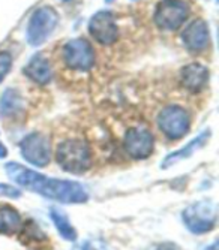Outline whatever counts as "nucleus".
I'll use <instances>...</instances> for the list:
<instances>
[{
    "label": "nucleus",
    "instance_id": "nucleus-18",
    "mask_svg": "<svg viewBox=\"0 0 219 250\" xmlns=\"http://www.w3.org/2000/svg\"><path fill=\"white\" fill-rule=\"evenodd\" d=\"M41 238L45 240V235L42 234L39 226L33 220H30L29 223H26L24 229H23V234H21L20 240L27 243V241H41Z\"/></svg>",
    "mask_w": 219,
    "mask_h": 250
},
{
    "label": "nucleus",
    "instance_id": "nucleus-25",
    "mask_svg": "<svg viewBox=\"0 0 219 250\" xmlns=\"http://www.w3.org/2000/svg\"><path fill=\"white\" fill-rule=\"evenodd\" d=\"M107 2H110V0H107Z\"/></svg>",
    "mask_w": 219,
    "mask_h": 250
},
{
    "label": "nucleus",
    "instance_id": "nucleus-10",
    "mask_svg": "<svg viewBox=\"0 0 219 250\" xmlns=\"http://www.w3.org/2000/svg\"><path fill=\"white\" fill-rule=\"evenodd\" d=\"M153 135L144 127H132L125 133L123 148L132 159H146L153 151Z\"/></svg>",
    "mask_w": 219,
    "mask_h": 250
},
{
    "label": "nucleus",
    "instance_id": "nucleus-19",
    "mask_svg": "<svg viewBox=\"0 0 219 250\" xmlns=\"http://www.w3.org/2000/svg\"><path fill=\"white\" fill-rule=\"evenodd\" d=\"M11 66H12L11 54L6 53V51H2V53H0V83L5 80V77L11 71Z\"/></svg>",
    "mask_w": 219,
    "mask_h": 250
},
{
    "label": "nucleus",
    "instance_id": "nucleus-9",
    "mask_svg": "<svg viewBox=\"0 0 219 250\" xmlns=\"http://www.w3.org/2000/svg\"><path fill=\"white\" fill-rule=\"evenodd\" d=\"M89 33L96 42L102 45L114 43L119 38V29L113 14L108 11L96 12L89 21Z\"/></svg>",
    "mask_w": 219,
    "mask_h": 250
},
{
    "label": "nucleus",
    "instance_id": "nucleus-1",
    "mask_svg": "<svg viewBox=\"0 0 219 250\" xmlns=\"http://www.w3.org/2000/svg\"><path fill=\"white\" fill-rule=\"evenodd\" d=\"M5 171L8 177L21 188L62 204H84L89 199V195L83 189V186L75 181L50 178L15 162L6 164Z\"/></svg>",
    "mask_w": 219,
    "mask_h": 250
},
{
    "label": "nucleus",
    "instance_id": "nucleus-24",
    "mask_svg": "<svg viewBox=\"0 0 219 250\" xmlns=\"http://www.w3.org/2000/svg\"><path fill=\"white\" fill-rule=\"evenodd\" d=\"M59 2H66V0H59Z\"/></svg>",
    "mask_w": 219,
    "mask_h": 250
},
{
    "label": "nucleus",
    "instance_id": "nucleus-20",
    "mask_svg": "<svg viewBox=\"0 0 219 250\" xmlns=\"http://www.w3.org/2000/svg\"><path fill=\"white\" fill-rule=\"evenodd\" d=\"M0 196H8V198H20L21 196V192L18 189H15L14 186L11 185H3V183H0Z\"/></svg>",
    "mask_w": 219,
    "mask_h": 250
},
{
    "label": "nucleus",
    "instance_id": "nucleus-4",
    "mask_svg": "<svg viewBox=\"0 0 219 250\" xmlns=\"http://www.w3.org/2000/svg\"><path fill=\"white\" fill-rule=\"evenodd\" d=\"M186 228L197 235L206 234L213 229L216 223V206L212 201H198L185 208L182 213Z\"/></svg>",
    "mask_w": 219,
    "mask_h": 250
},
{
    "label": "nucleus",
    "instance_id": "nucleus-7",
    "mask_svg": "<svg viewBox=\"0 0 219 250\" xmlns=\"http://www.w3.org/2000/svg\"><path fill=\"white\" fill-rule=\"evenodd\" d=\"M63 60L74 71H89L95 64V51L89 41L77 38L63 47Z\"/></svg>",
    "mask_w": 219,
    "mask_h": 250
},
{
    "label": "nucleus",
    "instance_id": "nucleus-6",
    "mask_svg": "<svg viewBox=\"0 0 219 250\" xmlns=\"http://www.w3.org/2000/svg\"><path fill=\"white\" fill-rule=\"evenodd\" d=\"M21 154L26 161L35 167H47L51 162V143L50 138L42 133H30L20 143Z\"/></svg>",
    "mask_w": 219,
    "mask_h": 250
},
{
    "label": "nucleus",
    "instance_id": "nucleus-3",
    "mask_svg": "<svg viewBox=\"0 0 219 250\" xmlns=\"http://www.w3.org/2000/svg\"><path fill=\"white\" fill-rule=\"evenodd\" d=\"M59 24V15L51 6L38 8L27 24V42L32 47H39L45 42Z\"/></svg>",
    "mask_w": 219,
    "mask_h": 250
},
{
    "label": "nucleus",
    "instance_id": "nucleus-14",
    "mask_svg": "<svg viewBox=\"0 0 219 250\" xmlns=\"http://www.w3.org/2000/svg\"><path fill=\"white\" fill-rule=\"evenodd\" d=\"M24 74L33 83H36L39 85H45L51 80V67L45 57L41 54H36L35 57L30 59V62L24 67Z\"/></svg>",
    "mask_w": 219,
    "mask_h": 250
},
{
    "label": "nucleus",
    "instance_id": "nucleus-23",
    "mask_svg": "<svg viewBox=\"0 0 219 250\" xmlns=\"http://www.w3.org/2000/svg\"><path fill=\"white\" fill-rule=\"evenodd\" d=\"M206 250H218V243H213L212 246H209Z\"/></svg>",
    "mask_w": 219,
    "mask_h": 250
},
{
    "label": "nucleus",
    "instance_id": "nucleus-8",
    "mask_svg": "<svg viewBox=\"0 0 219 250\" xmlns=\"http://www.w3.org/2000/svg\"><path fill=\"white\" fill-rule=\"evenodd\" d=\"M189 15V8L182 0H162L155 11V22L159 29L177 30Z\"/></svg>",
    "mask_w": 219,
    "mask_h": 250
},
{
    "label": "nucleus",
    "instance_id": "nucleus-22",
    "mask_svg": "<svg viewBox=\"0 0 219 250\" xmlns=\"http://www.w3.org/2000/svg\"><path fill=\"white\" fill-rule=\"evenodd\" d=\"M8 156V148L0 143V159H3V157H6Z\"/></svg>",
    "mask_w": 219,
    "mask_h": 250
},
{
    "label": "nucleus",
    "instance_id": "nucleus-11",
    "mask_svg": "<svg viewBox=\"0 0 219 250\" xmlns=\"http://www.w3.org/2000/svg\"><path fill=\"white\" fill-rule=\"evenodd\" d=\"M210 41L209 27L206 21L195 20L182 32V42L191 53H200L207 48Z\"/></svg>",
    "mask_w": 219,
    "mask_h": 250
},
{
    "label": "nucleus",
    "instance_id": "nucleus-21",
    "mask_svg": "<svg viewBox=\"0 0 219 250\" xmlns=\"http://www.w3.org/2000/svg\"><path fill=\"white\" fill-rule=\"evenodd\" d=\"M156 250H179L176 246L174 244H170V243H164V244H161Z\"/></svg>",
    "mask_w": 219,
    "mask_h": 250
},
{
    "label": "nucleus",
    "instance_id": "nucleus-16",
    "mask_svg": "<svg viewBox=\"0 0 219 250\" xmlns=\"http://www.w3.org/2000/svg\"><path fill=\"white\" fill-rule=\"evenodd\" d=\"M21 228L20 213L6 204H0V234L11 235Z\"/></svg>",
    "mask_w": 219,
    "mask_h": 250
},
{
    "label": "nucleus",
    "instance_id": "nucleus-15",
    "mask_svg": "<svg viewBox=\"0 0 219 250\" xmlns=\"http://www.w3.org/2000/svg\"><path fill=\"white\" fill-rule=\"evenodd\" d=\"M23 111V98L14 88H6L0 98V117H14Z\"/></svg>",
    "mask_w": 219,
    "mask_h": 250
},
{
    "label": "nucleus",
    "instance_id": "nucleus-2",
    "mask_svg": "<svg viewBox=\"0 0 219 250\" xmlns=\"http://www.w3.org/2000/svg\"><path fill=\"white\" fill-rule=\"evenodd\" d=\"M56 159L59 165L71 174H83L92 164L90 148L86 141L81 140H66L60 143L56 151Z\"/></svg>",
    "mask_w": 219,
    "mask_h": 250
},
{
    "label": "nucleus",
    "instance_id": "nucleus-17",
    "mask_svg": "<svg viewBox=\"0 0 219 250\" xmlns=\"http://www.w3.org/2000/svg\"><path fill=\"white\" fill-rule=\"evenodd\" d=\"M50 217L56 226L57 232L60 234V237H63L66 241H75L77 240V231L71 225L69 219L66 217V214L62 213L59 208H51L50 210Z\"/></svg>",
    "mask_w": 219,
    "mask_h": 250
},
{
    "label": "nucleus",
    "instance_id": "nucleus-13",
    "mask_svg": "<svg viewBox=\"0 0 219 250\" xmlns=\"http://www.w3.org/2000/svg\"><path fill=\"white\" fill-rule=\"evenodd\" d=\"M210 138V129L207 130H203L197 138H194L191 143H188L183 148L177 150V151H173L171 154H168L165 159H164V162H162V169H167L173 165H176L179 162H182L183 159H188L189 156H192L197 150H200L206 146V143L209 141Z\"/></svg>",
    "mask_w": 219,
    "mask_h": 250
},
{
    "label": "nucleus",
    "instance_id": "nucleus-5",
    "mask_svg": "<svg viewBox=\"0 0 219 250\" xmlns=\"http://www.w3.org/2000/svg\"><path fill=\"white\" fill-rule=\"evenodd\" d=\"M191 126V117L188 112L176 105L164 108L158 116V127L167 138L176 141L188 133Z\"/></svg>",
    "mask_w": 219,
    "mask_h": 250
},
{
    "label": "nucleus",
    "instance_id": "nucleus-12",
    "mask_svg": "<svg viewBox=\"0 0 219 250\" xmlns=\"http://www.w3.org/2000/svg\"><path fill=\"white\" fill-rule=\"evenodd\" d=\"M182 84L192 93H198L209 83V69L200 63H189L180 72Z\"/></svg>",
    "mask_w": 219,
    "mask_h": 250
}]
</instances>
